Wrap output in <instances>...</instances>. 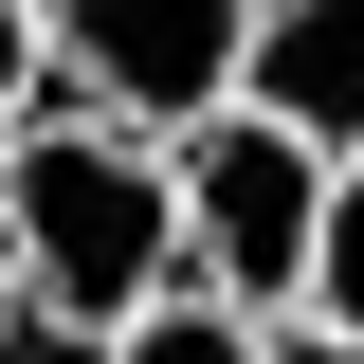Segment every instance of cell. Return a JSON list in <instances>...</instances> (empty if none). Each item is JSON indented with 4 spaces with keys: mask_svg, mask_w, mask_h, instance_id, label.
<instances>
[{
    "mask_svg": "<svg viewBox=\"0 0 364 364\" xmlns=\"http://www.w3.org/2000/svg\"><path fill=\"white\" fill-rule=\"evenodd\" d=\"M0 255H18L37 328L128 346V328L182 291V164H164V128H128L109 91L55 73V91H37V128L0 146Z\"/></svg>",
    "mask_w": 364,
    "mask_h": 364,
    "instance_id": "obj_1",
    "label": "cell"
},
{
    "mask_svg": "<svg viewBox=\"0 0 364 364\" xmlns=\"http://www.w3.org/2000/svg\"><path fill=\"white\" fill-rule=\"evenodd\" d=\"M164 164H182V291H219V310L291 328V310H310L328 182H346V164H328L310 128H273V109H200Z\"/></svg>",
    "mask_w": 364,
    "mask_h": 364,
    "instance_id": "obj_2",
    "label": "cell"
},
{
    "mask_svg": "<svg viewBox=\"0 0 364 364\" xmlns=\"http://www.w3.org/2000/svg\"><path fill=\"white\" fill-rule=\"evenodd\" d=\"M55 18V73L73 91H109L128 128H200V109H237V55H255V18L273 0H37Z\"/></svg>",
    "mask_w": 364,
    "mask_h": 364,
    "instance_id": "obj_3",
    "label": "cell"
},
{
    "mask_svg": "<svg viewBox=\"0 0 364 364\" xmlns=\"http://www.w3.org/2000/svg\"><path fill=\"white\" fill-rule=\"evenodd\" d=\"M237 109H273L328 164H364V0H273L255 55H237Z\"/></svg>",
    "mask_w": 364,
    "mask_h": 364,
    "instance_id": "obj_4",
    "label": "cell"
},
{
    "mask_svg": "<svg viewBox=\"0 0 364 364\" xmlns=\"http://www.w3.org/2000/svg\"><path fill=\"white\" fill-rule=\"evenodd\" d=\"M109 364H273V328H255V310H219V291H164Z\"/></svg>",
    "mask_w": 364,
    "mask_h": 364,
    "instance_id": "obj_5",
    "label": "cell"
},
{
    "mask_svg": "<svg viewBox=\"0 0 364 364\" xmlns=\"http://www.w3.org/2000/svg\"><path fill=\"white\" fill-rule=\"evenodd\" d=\"M310 328H364V164L328 182V255H310Z\"/></svg>",
    "mask_w": 364,
    "mask_h": 364,
    "instance_id": "obj_6",
    "label": "cell"
},
{
    "mask_svg": "<svg viewBox=\"0 0 364 364\" xmlns=\"http://www.w3.org/2000/svg\"><path fill=\"white\" fill-rule=\"evenodd\" d=\"M37 91H55V18H37V0H0V146L37 128Z\"/></svg>",
    "mask_w": 364,
    "mask_h": 364,
    "instance_id": "obj_7",
    "label": "cell"
},
{
    "mask_svg": "<svg viewBox=\"0 0 364 364\" xmlns=\"http://www.w3.org/2000/svg\"><path fill=\"white\" fill-rule=\"evenodd\" d=\"M273 364H364V328H310V310H291V328H273Z\"/></svg>",
    "mask_w": 364,
    "mask_h": 364,
    "instance_id": "obj_8",
    "label": "cell"
},
{
    "mask_svg": "<svg viewBox=\"0 0 364 364\" xmlns=\"http://www.w3.org/2000/svg\"><path fill=\"white\" fill-rule=\"evenodd\" d=\"M18 328H37V291H18V255H0V364H18Z\"/></svg>",
    "mask_w": 364,
    "mask_h": 364,
    "instance_id": "obj_9",
    "label": "cell"
}]
</instances>
